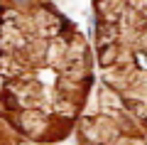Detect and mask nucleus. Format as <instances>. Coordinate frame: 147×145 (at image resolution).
Returning a JSON list of instances; mask_svg holds the SVG:
<instances>
[{
	"mask_svg": "<svg viewBox=\"0 0 147 145\" xmlns=\"http://www.w3.org/2000/svg\"><path fill=\"white\" fill-rule=\"evenodd\" d=\"M93 93V49L52 0H0V116L61 143Z\"/></svg>",
	"mask_w": 147,
	"mask_h": 145,
	"instance_id": "obj_1",
	"label": "nucleus"
},
{
	"mask_svg": "<svg viewBox=\"0 0 147 145\" xmlns=\"http://www.w3.org/2000/svg\"><path fill=\"white\" fill-rule=\"evenodd\" d=\"M100 84L147 130V0H91Z\"/></svg>",
	"mask_w": 147,
	"mask_h": 145,
	"instance_id": "obj_2",
	"label": "nucleus"
},
{
	"mask_svg": "<svg viewBox=\"0 0 147 145\" xmlns=\"http://www.w3.org/2000/svg\"><path fill=\"white\" fill-rule=\"evenodd\" d=\"M79 145H147V130L108 86L98 84L76 120Z\"/></svg>",
	"mask_w": 147,
	"mask_h": 145,
	"instance_id": "obj_3",
	"label": "nucleus"
},
{
	"mask_svg": "<svg viewBox=\"0 0 147 145\" xmlns=\"http://www.w3.org/2000/svg\"><path fill=\"white\" fill-rule=\"evenodd\" d=\"M0 145H34L27 135H22L10 120L0 116Z\"/></svg>",
	"mask_w": 147,
	"mask_h": 145,
	"instance_id": "obj_4",
	"label": "nucleus"
}]
</instances>
